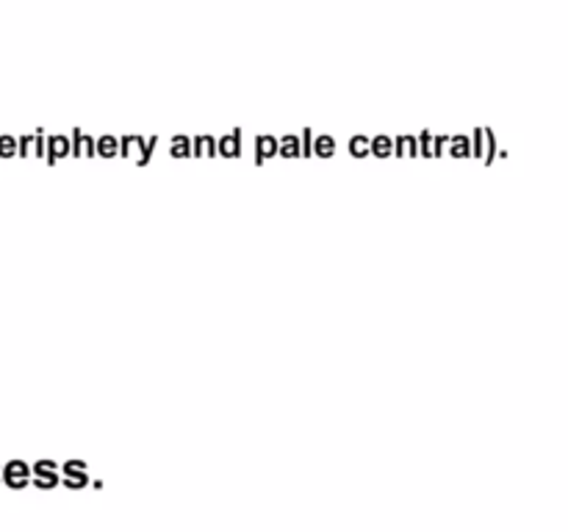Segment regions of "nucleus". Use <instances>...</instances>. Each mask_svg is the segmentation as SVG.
I'll return each mask as SVG.
<instances>
[{"label":"nucleus","instance_id":"obj_1","mask_svg":"<svg viewBox=\"0 0 568 532\" xmlns=\"http://www.w3.org/2000/svg\"><path fill=\"white\" fill-rule=\"evenodd\" d=\"M155 142H159V136H150V142L144 136H125L120 142V147L125 155H133L139 166H144L150 161V155H153Z\"/></svg>","mask_w":568,"mask_h":532},{"label":"nucleus","instance_id":"obj_2","mask_svg":"<svg viewBox=\"0 0 568 532\" xmlns=\"http://www.w3.org/2000/svg\"><path fill=\"white\" fill-rule=\"evenodd\" d=\"M3 482L9 488H26L31 482V466L22 463V460H11L3 466Z\"/></svg>","mask_w":568,"mask_h":532},{"label":"nucleus","instance_id":"obj_3","mask_svg":"<svg viewBox=\"0 0 568 532\" xmlns=\"http://www.w3.org/2000/svg\"><path fill=\"white\" fill-rule=\"evenodd\" d=\"M87 482H89L87 463H83V460H67V463H64V485L72 488V491H78V488H83Z\"/></svg>","mask_w":568,"mask_h":532},{"label":"nucleus","instance_id":"obj_4","mask_svg":"<svg viewBox=\"0 0 568 532\" xmlns=\"http://www.w3.org/2000/svg\"><path fill=\"white\" fill-rule=\"evenodd\" d=\"M33 480H37L39 488L59 485V469H55L53 460H39V463L33 466Z\"/></svg>","mask_w":568,"mask_h":532},{"label":"nucleus","instance_id":"obj_5","mask_svg":"<svg viewBox=\"0 0 568 532\" xmlns=\"http://www.w3.org/2000/svg\"><path fill=\"white\" fill-rule=\"evenodd\" d=\"M44 155V142H42V131H37V133H28V136H22L20 142H17V155H22V158H26V155Z\"/></svg>","mask_w":568,"mask_h":532},{"label":"nucleus","instance_id":"obj_6","mask_svg":"<svg viewBox=\"0 0 568 532\" xmlns=\"http://www.w3.org/2000/svg\"><path fill=\"white\" fill-rule=\"evenodd\" d=\"M216 150H220V155H225V158H239V155H242V136H239V131H231L227 136H222L220 142H216Z\"/></svg>","mask_w":568,"mask_h":532},{"label":"nucleus","instance_id":"obj_7","mask_svg":"<svg viewBox=\"0 0 568 532\" xmlns=\"http://www.w3.org/2000/svg\"><path fill=\"white\" fill-rule=\"evenodd\" d=\"M70 150L78 155V158H81V155H87L89 158V155H94V139L89 136V133H81V127H75V131H72Z\"/></svg>","mask_w":568,"mask_h":532},{"label":"nucleus","instance_id":"obj_8","mask_svg":"<svg viewBox=\"0 0 568 532\" xmlns=\"http://www.w3.org/2000/svg\"><path fill=\"white\" fill-rule=\"evenodd\" d=\"M44 155H48L50 164H55L59 158L70 155V139L61 136V133H59V136H50L48 139V153H44Z\"/></svg>","mask_w":568,"mask_h":532},{"label":"nucleus","instance_id":"obj_9","mask_svg":"<svg viewBox=\"0 0 568 532\" xmlns=\"http://www.w3.org/2000/svg\"><path fill=\"white\" fill-rule=\"evenodd\" d=\"M272 155H277V139L275 136H258L255 139V161L258 164H264L266 158H272Z\"/></svg>","mask_w":568,"mask_h":532},{"label":"nucleus","instance_id":"obj_10","mask_svg":"<svg viewBox=\"0 0 568 532\" xmlns=\"http://www.w3.org/2000/svg\"><path fill=\"white\" fill-rule=\"evenodd\" d=\"M277 153H281L283 158H297V155H303V144H300V136L288 133V136L277 139Z\"/></svg>","mask_w":568,"mask_h":532},{"label":"nucleus","instance_id":"obj_11","mask_svg":"<svg viewBox=\"0 0 568 532\" xmlns=\"http://www.w3.org/2000/svg\"><path fill=\"white\" fill-rule=\"evenodd\" d=\"M311 155H320V158H333V155H336V139L316 136L314 144H311Z\"/></svg>","mask_w":568,"mask_h":532},{"label":"nucleus","instance_id":"obj_12","mask_svg":"<svg viewBox=\"0 0 568 532\" xmlns=\"http://www.w3.org/2000/svg\"><path fill=\"white\" fill-rule=\"evenodd\" d=\"M447 142V136H433L430 131L422 133V155L433 158V155H442V144Z\"/></svg>","mask_w":568,"mask_h":532},{"label":"nucleus","instance_id":"obj_13","mask_svg":"<svg viewBox=\"0 0 568 532\" xmlns=\"http://www.w3.org/2000/svg\"><path fill=\"white\" fill-rule=\"evenodd\" d=\"M116 150H120V142L114 136H109V133L94 142V155H103V158H114Z\"/></svg>","mask_w":568,"mask_h":532},{"label":"nucleus","instance_id":"obj_14","mask_svg":"<svg viewBox=\"0 0 568 532\" xmlns=\"http://www.w3.org/2000/svg\"><path fill=\"white\" fill-rule=\"evenodd\" d=\"M369 150H372V155H377V158H388V155L394 153L392 136H375L369 142Z\"/></svg>","mask_w":568,"mask_h":532},{"label":"nucleus","instance_id":"obj_15","mask_svg":"<svg viewBox=\"0 0 568 532\" xmlns=\"http://www.w3.org/2000/svg\"><path fill=\"white\" fill-rule=\"evenodd\" d=\"M447 144H449V155H455V158H466V155H471V144L466 136H447Z\"/></svg>","mask_w":568,"mask_h":532},{"label":"nucleus","instance_id":"obj_16","mask_svg":"<svg viewBox=\"0 0 568 532\" xmlns=\"http://www.w3.org/2000/svg\"><path fill=\"white\" fill-rule=\"evenodd\" d=\"M170 153L175 155V158H189V155H192V139L175 136L170 144Z\"/></svg>","mask_w":568,"mask_h":532},{"label":"nucleus","instance_id":"obj_17","mask_svg":"<svg viewBox=\"0 0 568 532\" xmlns=\"http://www.w3.org/2000/svg\"><path fill=\"white\" fill-rule=\"evenodd\" d=\"M394 150H397V155H416L419 153V142H416L414 136H399L397 142H394Z\"/></svg>","mask_w":568,"mask_h":532},{"label":"nucleus","instance_id":"obj_18","mask_svg":"<svg viewBox=\"0 0 568 532\" xmlns=\"http://www.w3.org/2000/svg\"><path fill=\"white\" fill-rule=\"evenodd\" d=\"M192 150H194V155H214V150H216V142H214V136H197L192 142Z\"/></svg>","mask_w":568,"mask_h":532},{"label":"nucleus","instance_id":"obj_19","mask_svg":"<svg viewBox=\"0 0 568 532\" xmlns=\"http://www.w3.org/2000/svg\"><path fill=\"white\" fill-rule=\"evenodd\" d=\"M349 153H353L355 158H364V155H369V139L353 136V142H349Z\"/></svg>","mask_w":568,"mask_h":532},{"label":"nucleus","instance_id":"obj_20","mask_svg":"<svg viewBox=\"0 0 568 532\" xmlns=\"http://www.w3.org/2000/svg\"><path fill=\"white\" fill-rule=\"evenodd\" d=\"M17 155V139L14 136H0V158H14Z\"/></svg>","mask_w":568,"mask_h":532},{"label":"nucleus","instance_id":"obj_21","mask_svg":"<svg viewBox=\"0 0 568 532\" xmlns=\"http://www.w3.org/2000/svg\"><path fill=\"white\" fill-rule=\"evenodd\" d=\"M483 133H486V131H480V127H477V131H475V142H469L471 144V155H477V158H480V155H483Z\"/></svg>","mask_w":568,"mask_h":532},{"label":"nucleus","instance_id":"obj_22","mask_svg":"<svg viewBox=\"0 0 568 532\" xmlns=\"http://www.w3.org/2000/svg\"><path fill=\"white\" fill-rule=\"evenodd\" d=\"M0 474H3V469H0ZM0 482H3V477H0Z\"/></svg>","mask_w":568,"mask_h":532}]
</instances>
